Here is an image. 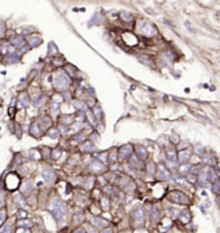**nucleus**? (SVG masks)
<instances>
[{
    "label": "nucleus",
    "instance_id": "1",
    "mask_svg": "<svg viewBox=\"0 0 220 233\" xmlns=\"http://www.w3.org/2000/svg\"><path fill=\"white\" fill-rule=\"evenodd\" d=\"M50 212L52 215L55 218V220L58 223H62L64 219H66V215H67V206L64 205V202L55 198L53 202H52V206H50Z\"/></svg>",
    "mask_w": 220,
    "mask_h": 233
},
{
    "label": "nucleus",
    "instance_id": "2",
    "mask_svg": "<svg viewBox=\"0 0 220 233\" xmlns=\"http://www.w3.org/2000/svg\"><path fill=\"white\" fill-rule=\"evenodd\" d=\"M137 28L139 30V32L142 35H144V36H153L157 34V28L156 26L149 22V21H146V19H138V22H137Z\"/></svg>",
    "mask_w": 220,
    "mask_h": 233
},
{
    "label": "nucleus",
    "instance_id": "3",
    "mask_svg": "<svg viewBox=\"0 0 220 233\" xmlns=\"http://www.w3.org/2000/svg\"><path fill=\"white\" fill-rule=\"evenodd\" d=\"M167 200L174 202V203H179V205H189L190 203V198L185 195L184 192H181L179 189L170 191L167 193Z\"/></svg>",
    "mask_w": 220,
    "mask_h": 233
},
{
    "label": "nucleus",
    "instance_id": "4",
    "mask_svg": "<svg viewBox=\"0 0 220 233\" xmlns=\"http://www.w3.org/2000/svg\"><path fill=\"white\" fill-rule=\"evenodd\" d=\"M155 175L157 177V179H158L160 182H164V180H169L171 177H173V173H171V171L166 168V165L158 164L157 168H156V174H155Z\"/></svg>",
    "mask_w": 220,
    "mask_h": 233
},
{
    "label": "nucleus",
    "instance_id": "5",
    "mask_svg": "<svg viewBox=\"0 0 220 233\" xmlns=\"http://www.w3.org/2000/svg\"><path fill=\"white\" fill-rule=\"evenodd\" d=\"M134 153V145L131 144H124L119 148L117 151V155H119V161H125V160H129L130 156Z\"/></svg>",
    "mask_w": 220,
    "mask_h": 233
},
{
    "label": "nucleus",
    "instance_id": "6",
    "mask_svg": "<svg viewBox=\"0 0 220 233\" xmlns=\"http://www.w3.org/2000/svg\"><path fill=\"white\" fill-rule=\"evenodd\" d=\"M192 155H193V151L190 148H183L178 151V159L176 161L179 162V165H185V164H189L190 159H192Z\"/></svg>",
    "mask_w": 220,
    "mask_h": 233
},
{
    "label": "nucleus",
    "instance_id": "7",
    "mask_svg": "<svg viewBox=\"0 0 220 233\" xmlns=\"http://www.w3.org/2000/svg\"><path fill=\"white\" fill-rule=\"evenodd\" d=\"M134 155H135L139 160L144 162L148 159V150L142 144H135L134 145Z\"/></svg>",
    "mask_w": 220,
    "mask_h": 233
},
{
    "label": "nucleus",
    "instance_id": "8",
    "mask_svg": "<svg viewBox=\"0 0 220 233\" xmlns=\"http://www.w3.org/2000/svg\"><path fill=\"white\" fill-rule=\"evenodd\" d=\"M129 166L133 168V169H135V170H143L146 168V165L142 160H139L135 155L133 153L130 156V159H129Z\"/></svg>",
    "mask_w": 220,
    "mask_h": 233
},
{
    "label": "nucleus",
    "instance_id": "9",
    "mask_svg": "<svg viewBox=\"0 0 220 233\" xmlns=\"http://www.w3.org/2000/svg\"><path fill=\"white\" fill-rule=\"evenodd\" d=\"M201 160H202L204 166H208V168L216 166V164H218V160H216V157L214 156L213 153H205L204 156L201 157Z\"/></svg>",
    "mask_w": 220,
    "mask_h": 233
},
{
    "label": "nucleus",
    "instance_id": "10",
    "mask_svg": "<svg viewBox=\"0 0 220 233\" xmlns=\"http://www.w3.org/2000/svg\"><path fill=\"white\" fill-rule=\"evenodd\" d=\"M89 168L93 173L95 174H99V173H103L104 170H106V166H104V164L98 161V160H93L90 164H89Z\"/></svg>",
    "mask_w": 220,
    "mask_h": 233
},
{
    "label": "nucleus",
    "instance_id": "11",
    "mask_svg": "<svg viewBox=\"0 0 220 233\" xmlns=\"http://www.w3.org/2000/svg\"><path fill=\"white\" fill-rule=\"evenodd\" d=\"M149 219L153 221V223L160 221V219H161V210H160V207H158L157 205H153V206H152L151 212H149Z\"/></svg>",
    "mask_w": 220,
    "mask_h": 233
},
{
    "label": "nucleus",
    "instance_id": "12",
    "mask_svg": "<svg viewBox=\"0 0 220 233\" xmlns=\"http://www.w3.org/2000/svg\"><path fill=\"white\" fill-rule=\"evenodd\" d=\"M166 157H167V161H176V159H178V151L175 150L174 145H169V147L166 148Z\"/></svg>",
    "mask_w": 220,
    "mask_h": 233
},
{
    "label": "nucleus",
    "instance_id": "13",
    "mask_svg": "<svg viewBox=\"0 0 220 233\" xmlns=\"http://www.w3.org/2000/svg\"><path fill=\"white\" fill-rule=\"evenodd\" d=\"M11 183H13V184H12V189L17 188V187H18V184H20V178H18L14 173L9 174V177L7 178V187L11 186Z\"/></svg>",
    "mask_w": 220,
    "mask_h": 233
},
{
    "label": "nucleus",
    "instance_id": "14",
    "mask_svg": "<svg viewBox=\"0 0 220 233\" xmlns=\"http://www.w3.org/2000/svg\"><path fill=\"white\" fill-rule=\"evenodd\" d=\"M190 218H192V214L188 211V210H183V211H180V214L178 216L179 221L181 223V224H187V223L190 221Z\"/></svg>",
    "mask_w": 220,
    "mask_h": 233
},
{
    "label": "nucleus",
    "instance_id": "15",
    "mask_svg": "<svg viewBox=\"0 0 220 233\" xmlns=\"http://www.w3.org/2000/svg\"><path fill=\"white\" fill-rule=\"evenodd\" d=\"M133 218L138 220V221H143L146 218V212H144V209L143 207H137L135 210L133 211Z\"/></svg>",
    "mask_w": 220,
    "mask_h": 233
},
{
    "label": "nucleus",
    "instance_id": "16",
    "mask_svg": "<svg viewBox=\"0 0 220 233\" xmlns=\"http://www.w3.org/2000/svg\"><path fill=\"white\" fill-rule=\"evenodd\" d=\"M43 178L48 182V183H53L54 182V179H55V174L50 170V169H48V168H45L44 170H43Z\"/></svg>",
    "mask_w": 220,
    "mask_h": 233
},
{
    "label": "nucleus",
    "instance_id": "17",
    "mask_svg": "<svg viewBox=\"0 0 220 233\" xmlns=\"http://www.w3.org/2000/svg\"><path fill=\"white\" fill-rule=\"evenodd\" d=\"M190 166H192V164H185V165H180V166L178 168V170H179V175H181V177H187L188 174L190 173Z\"/></svg>",
    "mask_w": 220,
    "mask_h": 233
},
{
    "label": "nucleus",
    "instance_id": "18",
    "mask_svg": "<svg viewBox=\"0 0 220 233\" xmlns=\"http://www.w3.org/2000/svg\"><path fill=\"white\" fill-rule=\"evenodd\" d=\"M169 142H170V145H178L180 143V137H179V134L178 133H171L169 135Z\"/></svg>",
    "mask_w": 220,
    "mask_h": 233
},
{
    "label": "nucleus",
    "instance_id": "19",
    "mask_svg": "<svg viewBox=\"0 0 220 233\" xmlns=\"http://www.w3.org/2000/svg\"><path fill=\"white\" fill-rule=\"evenodd\" d=\"M67 85H68V80H67L66 77H62L61 79V76H59L58 79L55 80V86L58 89H64V88H67Z\"/></svg>",
    "mask_w": 220,
    "mask_h": 233
},
{
    "label": "nucleus",
    "instance_id": "20",
    "mask_svg": "<svg viewBox=\"0 0 220 233\" xmlns=\"http://www.w3.org/2000/svg\"><path fill=\"white\" fill-rule=\"evenodd\" d=\"M192 151H193L194 155H197V156H199V157H202L205 155V148H204V145H201V144H194Z\"/></svg>",
    "mask_w": 220,
    "mask_h": 233
},
{
    "label": "nucleus",
    "instance_id": "21",
    "mask_svg": "<svg viewBox=\"0 0 220 233\" xmlns=\"http://www.w3.org/2000/svg\"><path fill=\"white\" fill-rule=\"evenodd\" d=\"M91 223L95 226V227H106L108 223L106 220H103L102 218H93L91 219Z\"/></svg>",
    "mask_w": 220,
    "mask_h": 233
},
{
    "label": "nucleus",
    "instance_id": "22",
    "mask_svg": "<svg viewBox=\"0 0 220 233\" xmlns=\"http://www.w3.org/2000/svg\"><path fill=\"white\" fill-rule=\"evenodd\" d=\"M81 150L84 152H93L95 150V145L91 143V142H85L82 145H81Z\"/></svg>",
    "mask_w": 220,
    "mask_h": 233
},
{
    "label": "nucleus",
    "instance_id": "23",
    "mask_svg": "<svg viewBox=\"0 0 220 233\" xmlns=\"http://www.w3.org/2000/svg\"><path fill=\"white\" fill-rule=\"evenodd\" d=\"M179 214H180V210H179V209L170 207V210H169V218H170L171 220H173V219H178Z\"/></svg>",
    "mask_w": 220,
    "mask_h": 233
},
{
    "label": "nucleus",
    "instance_id": "24",
    "mask_svg": "<svg viewBox=\"0 0 220 233\" xmlns=\"http://www.w3.org/2000/svg\"><path fill=\"white\" fill-rule=\"evenodd\" d=\"M211 191L214 193H216L218 196H220V179H216L213 184H211Z\"/></svg>",
    "mask_w": 220,
    "mask_h": 233
},
{
    "label": "nucleus",
    "instance_id": "25",
    "mask_svg": "<svg viewBox=\"0 0 220 233\" xmlns=\"http://www.w3.org/2000/svg\"><path fill=\"white\" fill-rule=\"evenodd\" d=\"M185 182L190 183V184H197L198 183V177L194 175V174H188L185 177Z\"/></svg>",
    "mask_w": 220,
    "mask_h": 233
},
{
    "label": "nucleus",
    "instance_id": "26",
    "mask_svg": "<svg viewBox=\"0 0 220 233\" xmlns=\"http://www.w3.org/2000/svg\"><path fill=\"white\" fill-rule=\"evenodd\" d=\"M120 16H121V18H122V21H125V22L133 21V16H131L129 12H121Z\"/></svg>",
    "mask_w": 220,
    "mask_h": 233
},
{
    "label": "nucleus",
    "instance_id": "27",
    "mask_svg": "<svg viewBox=\"0 0 220 233\" xmlns=\"http://www.w3.org/2000/svg\"><path fill=\"white\" fill-rule=\"evenodd\" d=\"M190 112H192L194 116H196V117L197 119H199V120H202L204 122H206V124H210V122H211V120H210L208 117H206V116H204V115H198L196 111H190Z\"/></svg>",
    "mask_w": 220,
    "mask_h": 233
},
{
    "label": "nucleus",
    "instance_id": "28",
    "mask_svg": "<svg viewBox=\"0 0 220 233\" xmlns=\"http://www.w3.org/2000/svg\"><path fill=\"white\" fill-rule=\"evenodd\" d=\"M12 232V224L11 223H7L5 226L0 227V233H11Z\"/></svg>",
    "mask_w": 220,
    "mask_h": 233
},
{
    "label": "nucleus",
    "instance_id": "29",
    "mask_svg": "<svg viewBox=\"0 0 220 233\" xmlns=\"http://www.w3.org/2000/svg\"><path fill=\"white\" fill-rule=\"evenodd\" d=\"M147 170L152 174V175H155V174H156V168H157V165H155L153 162H149V164H147Z\"/></svg>",
    "mask_w": 220,
    "mask_h": 233
},
{
    "label": "nucleus",
    "instance_id": "30",
    "mask_svg": "<svg viewBox=\"0 0 220 233\" xmlns=\"http://www.w3.org/2000/svg\"><path fill=\"white\" fill-rule=\"evenodd\" d=\"M14 201H16V203H17L18 206H25V205H26V202H25V200L22 198L21 195H17V196L14 197Z\"/></svg>",
    "mask_w": 220,
    "mask_h": 233
},
{
    "label": "nucleus",
    "instance_id": "31",
    "mask_svg": "<svg viewBox=\"0 0 220 233\" xmlns=\"http://www.w3.org/2000/svg\"><path fill=\"white\" fill-rule=\"evenodd\" d=\"M18 226H20V228H30L31 221L30 220H20L18 221Z\"/></svg>",
    "mask_w": 220,
    "mask_h": 233
},
{
    "label": "nucleus",
    "instance_id": "32",
    "mask_svg": "<svg viewBox=\"0 0 220 233\" xmlns=\"http://www.w3.org/2000/svg\"><path fill=\"white\" fill-rule=\"evenodd\" d=\"M5 218H7V211H5V209H2L0 210V224H3Z\"/></svg>",
    "mask_w": 220,
    "mask_h": 233
},
{
    "label": "nucleus",
    "instance_id": "33",
    "mask_svg": "<svg viewBox=\"0 0 220 233\" xmlns=\"http://www.w3.org/2000/svg\"><path fill=\"white\" fill-rule=\"evenodd\" d=\"M17 216L20 218V219H22V220H25L26 218H27V212L26 211H23V210H20L17 212Z\"/></svg>",
    "mask_w": 220,
    "mask_h": 233
},
{
    "label": "nucleus",
    "instance_id": "34",
    "mask_svg": "<svg viewBox=\"0 0 220 233\" xmlns=\"http://www.w3.org/2000/svg\"><path fill=\"white\" fill-rule=\"evenodd\" d=\"M94 115L97 116L98 117V120H102V111H101V108H94Z\"/></svg>",
    "mask_w": 220,
    "mask_h": 233
},
{
    "label": "nucleus",
    "instance_id": "35",
    "mask_svg": "<svg viewBox=\"0 0 220 233\" xmlns=\"http://www.w3.org/2000/svg\"><path fill=\"white\" fill-rule=\"evenodd\" d=\"M102 207H104V210L108 209V200L107 198H102Z\"/></svg>",
    "mask_w": 220,
    "mask_h": 233
},
{
    "label": "nucleus",
    "instance_id": "36",
    "mask_svg": "<svg viewBox=\"0 0 220 233\" xmlns=\"http://www.w3.org/2000/svg\"><path fill=\"white\" fill-rule=\"evenodd\" d=\"M31 133H32L34 135H37V133H39V128H37L36 124H34V126L31 128Z\"/></svg>",
    "mask_w": 220,
    "mask_h": 233
},
{
    "label": "nucleus",
    "instance_id": "37",
    "mask_svg": "<svg viewBox=\"0 0 220 233\" xmlns=\"http://www.w3.org/2000/svg\"><path fill=\"white\" fill-rule=\"evenodd\" d=\"M17 233H30L28 229H25V228H18L17 229Z\"/></svg>",
    "mask_w": 220,
    "mask_h": 233
},
{
    "label": "nucleus",
    "instance_id": "38",
    "mask_svg": "<svg viewBox=\"0 0 220 233\" xmlns=\"http://www.w3.org/2000/svg\"><path fill=\"white\" fill-rule=\"evenodd\" d=\"M57 131L55 130H50L49 131V137H52V138H57V137H58V134H55Z\"/></svg>",
    "mask_w": 220,
    "mask_h": 233
},
{
    "label": "nucleus",
    "instance_id": "39",
    "mask_svg": "<svg viewBox=\"0 0 220 233\" xmlns=\"http://www.w3.org/2000/svg\"><path fill=\"white\" fill-rule=\"evenodd\" d=\"M103 233H112V231H111L110 228H106V229L103 231Z\"/></svg>",
    "mask_w": 220,
    "mask_h": 233
},
{
    "label": "nucleus",
    "instance_id": "40",
    "mask_svg": "<svg viewBox=\"0 0 220 233\" xmlns=\"http://www.w3.org/2000/svg\"><path fill=\"white\" fill-rule=\"evenodd\" d=\"M216 202H218V205L220 206V196H218V197H216Z\"/></svg>",
    "mask_w": 220,
    "mask_h": 233
},
{
    "label": "nucleus",
    "instance_id": "41",
    "mask_svg": "<svg viewBox=\"0 0 220 233\" xmlns=\"http://www.w3.org/2000/svg\"><path fill=\"white\" fill-rule=\"evenodd\" d=\"M75 233H85V232H84V229H77V231H76Z\"/></svg>",
    "mask_w": 220,
    "mask_h": 233
},
{
    "label": "nucleus",
    "instance_id": "42",
    "mask_svg": "<svg viewBox=\"0 0 220 233\" xmlns=\"http://www.w3.org/2000/svg\"><path fill=\"white\" fill-rule=\"evenodd\" d=\"M89 233H99V232H98V231H97V229H91V231H90V232H89Z\"/></svg>",
    "mask_w": 220,
    "mask_h": 233
},
{
    "label": "nucleus",
    "instance_id": "43",
    "mask_svg": "<svg viewBox=\"0 0 220 233\" xmlns=\"http://www.w3.org/2000/svg\"><path fill=\"white\" fill-rule=\"evenodd\" d=\"M219 179H220V173H219Z\"/></svg>",
    "mask_w": 220,
    "mask_h": 233
}]
</instances>
